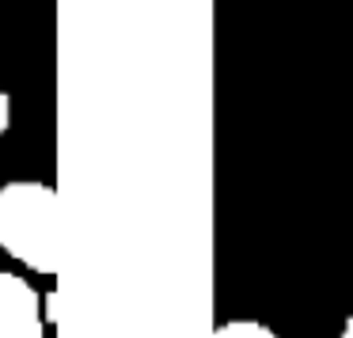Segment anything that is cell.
<instances>
[{"mask_svg": "<svg viewBox=\"0 0 353 338\" xmlns=\"http://www.w3.org/2000/svg\"><path fill=\"white\" fill-rule=\"evenodd\" d=\"M0 251L31 274H57V190L42 179L0 186Z\"/></svg>", "mask_w": 353, "mask_h": 338, "instance_id": "cell-1", "label": "cell"}, {"mask_svg": "<svg viewBox=\"0 0 353 338\" xmlns=\"http://www.w3.org/2000/svg\"><path fill=\"white\" fill-rule=\"evenodd\" d=\"M54 297L39 292L23 274L0 270V338H46Z\"/></svg>", "mask_w": 353, "mask_h": 338, "instance_id": "cell-2", "label": "cell"}, {"mask_svg": "<svg viewBox=\"0 0 353 338\" xmlns=\"http://www.w3.org/2000/svg\"><path fill=\"white\" fill-rule=\"evenodd\" d=\"M213 338H281L277 330H270L259 319H228L213 330Z\"/></svg>", "mask_w": 353, "mask_h": 338, "instance_id": "cell-3", "label": "cell"}, {"mask_svg": "<svg viewBox=\"0 0 353 338\" xmlns=\"http://www.w3.org/2000/svg\"><path fill=\"white\" fill-rule=\"evenodd\" d=\"M8 126H12V95L0 88V137L8 133Z\"/></svg>", "mask_w": 353, "mask_h": 338, "instance_id": "cell-4", "label": "cell"}, {"mask_svg": "<svg viewBox=\"0 0 353 338\" xmlns=\"http://www.w3.org/2000/svg\"><path fill=\"white\" fill-rule=\"evenodd\" d=\"M338 338H353V315L342 323V330H338Z\"/></svg>", "mask_w": 353, "mask_h": 338, "instance_id": "cell-5", "label": "cell"}]
</instances>
